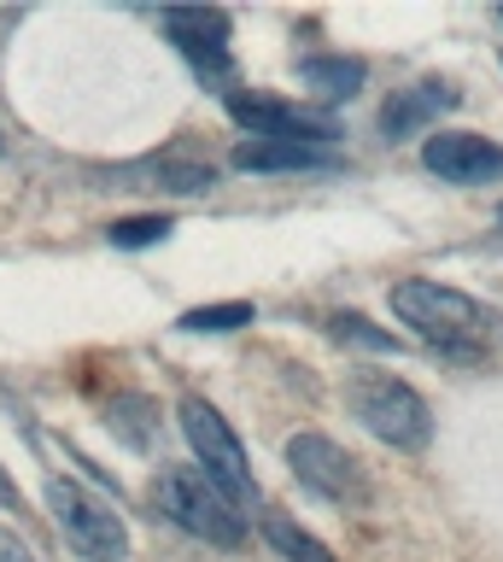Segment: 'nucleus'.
Here are the masks:
<instances>
[{"label":"nucleus","instance_id":"4","mask_svg":"<svg viewBox=\"0 0 503 562\" xmlns=\"http://www.w3.org/2000/svg\"><path fill=\"white\" fill-rule=\"evenodd\" d=\"M42 498H47V516H54V527L65 533V544H71L77 557H89V562H124L129 557V527L106 498L82 492L77 481H65V474H47Z\"/></svg>","mask_w":503,"mask_h":562},{"label":"nucleus","instance_id":"10","mask_svg":"<svg viewBox=\"0 0 503 562\" xmlns=\"http://www.w3.org/2000/svg\"><path fill=\"white\" fill-rule=\"evenodd\" d=\"M334 153L328 147H305V140H240L235 147V170H328Z\"/></svg>","mask_w":503,"mask_h":562},{"label":"nucleus","instance_id":"14","mask_svg":"<svg viewBox=\"0 0 503 562\" xmlns=\"http://www.w3.org/2000/svg\"><path fill=\"white\" fill-rule=\"evenodd\" d=\"M252 305L247 299H222V305H199V311H182L176 328L182 334H235V328H252Z\"/></svg>","mask_w":503,"mask_h":562},{"label":"nucleus","instance_id":"16","mask_svg":"<svg viewBox=\"0 0 503 562\" xmlns=\"http://www.w3.org/2000/svg\"><path fill=\"white\" fill-rule=\"evenodd\" d=\"M328 328H334V340H352V346H369V351H398L392 334H387V328H375L369 316H357V311L328 316Z\"/></svg>","mask_w":503,"mask_h":562},{"label":"nucleus","instance_id":"13","mask_svg":"<svg viewBox=\"0 0 503 562\" xmlns=\"http://www.w3.org/2000/svg\"><path fill=\"white\" fill-rule=\"evenodd\" d=\"M170 35H176V47L187 53V65H194L205 82L235 77V59H229V47H222V35H212V30H170Z\"/></svg>","mask_w":503,"mask_h":562},{"label":"nucleus","instance_id":"8","mask_svg":"<svg viewBox=\"0 0 503 562\" xmlns=\"http://www.w3.org/2000/svg\"><path fill=\"white\" fill-rule=\"evenodd\" d=\"M422 165L450 188H485L503 176V147L475 130H433L422 140Z\"/></svg>","mask_w":503,"mask_h":562},{"label":"nucleus","instance_id":"17","mask_svg":"<svg viewBox=\"0 0 503 562\" xmlns=\"http://www.w3.org/2000/svg\"><path fill=\"white\" fill-rule=\"evenodd\" d=\"M0 562H36V551H30L12 527H0Z\"/></svg>","mask_w":503,"mask_h":562},{"label":"nucleus","instance_id":"2","mask_svg":"<svg viewBox=\"0 0 503 562\" xmlns=\"http://www.w3.org/2000/svg\"><path fill=\"white\" fill-rule=\"evenodd\" d=\"M152 504H159L182 533H194L205 544H222V551H235V544L247 539V516H240V504L199 463L159 469V481H152Z\"/></svg>","mask_w":503,"mask_h":562},{"label":"nucleus","instance_id":"15","mask_svg":"<svg viewBox=\"0 0 503 562\" xmlns=\"http://www.w3.org/2000/svg\"><path fill=\"white\" fill-rule=\"evenodd\" d=\"M170 228H176V217H164V211H147V217H117V223L106 228V240H112V246H124V252H135V246L164 240Z\"/></svg>","mask_w":503,"mask_h":562},{"label":"nucleus","instance_id":"12","mask_svg":"<svg viewBox=\"0 0 503 562\" xmlns=\"http://www.w3.org/2000/svg\"><path fill=\"white\" fill-rule=\"evenodd\" d=\"M264 539L275 544V557H282V562H340L317 533H305L293 516H264Z\"/></svg>","mask_w":503,"mask_h":562},{"label":"nucleus","instance_id":"18","mask_svg":"<svg viewBox=\"0 0 503 562\" xmlns=\"http://www.w3.org/2000/svg\"><path fill=\"white\" fill-rule=\"evenodd\" d=\"M0 504H7V509H19V516H24V498H19V486H12L7 474H0Z\"/></svg>","mask_w":503,"mask_h":562},{"label":"nucleus","instance_id":"9","mask_svg":"<svg viewBox=\"0 0 503 562\" xmlns=\"http://www.w3.org/2000/svg\"><path fill=\"white\" fill-rule=\"evenodd\" d=\"M462 94L450 82H415V88H404V94H392L387 105H380V135L387 140H404V135H415V130H427L433 117H445L450 105H457Z\"/></svg>","mask_w":503,"mask_h":562},{"label":"nucleus","instance_id":"1","mask_svg":"<svg viewBox=\"0 0 503 562\" xmlns=\"http://www.w3.org/2000/svg\"><path fill=\"white\" fill-rule=\"evenodd\" d=\"M392 316L404 328H415L427 346L439 351H457V358H475L498 340V311H485L475 293L450 288V281H427V276H410V281H392Z\"/></svg>","mask_w":503,"mask_h":562},{"label":"nucleus","instance_id":"20","mask_svg":"<svg viewBox=\"0 0 503 562\" xmlns=\"http://www.w3.org/2000/svg\"><path fill=\"white\" fill-rule=\"evenodd\" d=\"M498 18H503V12H498Z\"/></svg>","mask_w":503,"mask_h":562},{"label":"nucleus","instance_id":"6","mask_svg":"<svg viewBox=\"0 0 503 562\" xmlns=\"http://www.w3.org/2000/svg\"><path fill=\"white\" fill-rule=\"evenodd\" d=\"M229 117L240 130H252V140H305V147H340V123L322 112H305L282 94H229Z\"/></svg>","mask_w":503,"mask_h":562},{"label":"nucleus","instance_id":"11","mask_svg":"<svg viewBox=\"0 0 503 562\" xmlns=\"http://www.w3.org/2000/svg\"><path fill=\"white\" fill-rule=\"evenodd\" d=\"M299 77L317 88L322 100H352L363 88V77H369V65L345 59V53H310V59H299Z\"/></svg>","mask_w":503,"mask_h":562},{"label":"nucleus","instance_id":"3","mask_svg":"<svg viewBox=\"0 0 503 562\" xmlns=\"http://www.w3.org/2000/svg\"><path fill=\"white\" fill-rule=\"evenodd\" d=\"M345 404H352V416L380 439V446H392V451H427L433 411H427V398L415 393L410 381L363 369V375H352V386H345Z\"/></svg>","mask_w":503,"mask_h":562},{"label":"nucleus","instance_id":"7","mask_svg":"<svg viewBox=\"0 0 503 562\" xmlns=\"http://www.w3.org/2000/svg\"><path fill=\"white\" fill-rule=\"evenodd\" d=\"M287 463L293 474L317 492V498H334V504H357L363 492V463L345 446H334L328 434H293L287 439Z\"/></svg>","mask_w":503,"mask_h":562},{"label":"nucleus","instance_id":"19","mask_svg":"<svg viewBox=\"0 0 503 562\" xmlns=\"http://www.w3.org/2000/svg\"><path fill=\"white\" fill-rule=\"evenodd\" d=\"M498 228H503V205H498Z\"/></svg>","mask_w":503,"mask_h":562},{"label":"nucleus","instance_id":"5","mask_svg":"<svg viewBox=\"0 0 503 562\" xmlns=\"http://www.w3.org/2000/svg\"><path fill=\"white\" fill-rule=\"evenodd\" d=\"M176 416H182V434H187V446H194V457H199V469L212 474V481L229 492V498L247 509V504H258V481H252V463H247V446L235 439V428L222 422V411L217 404H205L199 393H187L182 404H176Z\"/></svg>","mask_w":503,"mask_h":562}]
</instances>
